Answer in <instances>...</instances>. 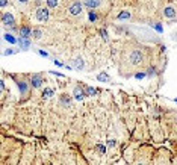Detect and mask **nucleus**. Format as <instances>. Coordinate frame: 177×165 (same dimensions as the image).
I'll use <instances>...</instances> for the list:
<instances>
[{
    "label": "nucleus",
    "instance_id": "19",
    "mask_svg": "<svg viewBox=\"0 0 177 165\" xmlns=\"http://www.w3.org/2000/svg\"><path fill=\"white\" fill-rule=\"evenodd\" d=\"M47 8H56L58 6V0H47Z\"/></svg>",
    "mask_w": 177,
    "mask_h": 165
},
{
    "label": "nucleus",
    "instance_id": "4",
    "mask_svg": "<svg viewBox=\"0 0 177 165\" xmlns=\"http://www.w3.org/2000/svg\"><path fill=\"white\" fill-rule=\"evenodd\" d=\"M106 0H82V3L85 5L86 8L89 9H94V8H101L105 5Z\"/></svg>",
    "mask_w": 177,
    "mask_h": 165
},
{
    "label": "nucleus",
    "instance_id": "15",
    "mask_svg": "<svg viewBox=\"0 0 177 165\" xmlns=\"http://www.w3.org/2000/svg\"><path fill=\"white\" fill-rule=\"evenodd\" d=\"M29 44H30V41L27 40V38H21V41H20V47L23 50H27L29 49Z\"/></svg>",
    "mask_w": 177,
    "mask_h": 165
},
{
    "label": "nucleus",
    "instance_id": "10",
    "mask_svg": "<svg viewBox=\"0 0 177 165\" xmlns=\"http://www.w3.org/2000/svg\"><path fill=\"white\" fill-rule=\"evenodd\" d=\"M17 85H18V88H20L21 95H26V94H27V82H24V80H17Z\"/></svg>",
    "mask_w": 177,
    "mask_h": 165
},
{
    "label": "nucleus",
    "instance_id": "9",
    "mask_svg": "<svg viewBox=\"0 0 177 165\" xmlns=\"http://www.w3.org/2000/svg\"><path fill=\"white\" fill-rule=\"evenodd\" d=\"M30 83L34 88H41L42 85V76L41 74H32L30 76Z\"/></svg>",
    "mask_w": 177,
    "mask_h": 165
},
{
    "label": "nucleus",
    "instance_id": "20",
    "mask_svg": "<svg viewBox=\"0 0 177 165\" xmlns=\"http://www.w3.org/2000/svg\"><path fill=\"white\" fill-rule=\"evenodd\" d=\"M145 76H147V71H139V73H136V74H135V77H136V79H139V80H141V79H144Z\"/></svg>",
    "mask_w": 177,
    "mask_h": 165
},
{
    "label": "nucleus",
    "instance_id": "23",
    "mask_svg": "<svg viewBox=\"0 0 177 165\" xmlns=\"http://www.w3.org/2000/svg\"><path fill=\"white\" fill-rule=\"evenodd\" d=\"M53 95V89H46L44 91V97H52Z\"/></svg>",
    "mask_w": 177,
    "mask_h": 165
},
{
    "label": "nucleus",
    "instance_id": "2",
    "mask_svg": "<svg viewBox=\"0 0 177 165\" xmlns=\"http://www.w3.org/2000/svg\"><path fill=\"white\" fill-rule=\"evenodd\" d=\"M68 12L70 15H80V12H82V2H73L71 5L68 6Z\"/></svg>",
    "mask_w": 177,
    "mask_h": 165
},
{
    "label": "nucleus",
    "instance_id": "13",
    "mask_svg": "<svg viewBox=\"0 0 177 165\" xmlns=\"http://www.w3.org/2000/svg\"><path fill=\"white\" fill-rule=\"evenodd\" d=\"M132 17V14L130 12H127V11H123V12H120V14H118V20H129V18H130Z\"/></svg>",
    "mask_w": 177,
    "mask_h": 165
},
{
    "label": "nucleus",
    "instance_id": "7",
    "mask_svg": "<svg viewBox=\"0 0 177 165\" xmlns=\"http://www.w3.org/2000/svg\"><path fill=\"white\" fill-rule=\"evenodd\" d=\"M14 15L11 14V12H5L3 15H2V23L3 24H6V26H9V28H14Z\"/></svg>",
    "mask_w": 177,
    "mask_h": 165
},
{
    "label": "nucleus",
    "instance_id": "11",
    "mask_svg": "<svg viewBox=\"0 0 177 165\" xmlns=\"http://www.w3.org/2000/svg\"><path fill=\"white\" fill-rule=\"evenodd\" d=\"M20 35H21V38H29V36H30V28L23 26V28L20 29Z\"/></svg>",
    "mask_w": 177,
    "mask_h": 165
},
{
    "label": "nucleus",
    "instance_id": "28",
    "mask_svg": "<svg viewBox=\"0 0 177 165\" xmlns=\"http://www.w3.org/2000/svg\"><path fill=\"white\" fill-rule=\"evenodd\" d=\"M0 2H2V3H0L2 6H6V5H8V0H0Z\"/></svg>",
    "mask_w": 177,
    "mask_h": 165
},
{
    "label": "nucleus",
    "instance_id": "32",
    "mask_svg": "<svg viewBox=\"0 0 177 165\" xmlns=\"http://www.w3.org/2000/svg\"><path fill=\"white\" fill-rule=\"evenodd\" d=\"M176 124H177V115H176Z\"/></svg>",
    "mask_w": 177,
    "mask_h": 165
},
{
    "label": "nucleus",
    "instance_id": "12",
    "mask_svg": "<svg viewBox=\"0 0 177 165\" xmlns=\"http://www.w3.org/2000/svg\"><path fill=\"white\" fill-rule=\"evenodd\" d=\"M61 103L65 105V106H70L71 105V97H70L68 94H62L61 95Z\"/></svg>",
    "mask_w": 177,
    "mask_h": 165
},
{
    "label": "nucleus",
    "instance_id": "6",
    "mask_svg": "<svg viewBox=\"0 0 177 165\" xmlns=\"http://www.w3.org/2000/svg\"><path fill=\"white\" fill-rule=\"evenodd\" d=\"M71 68H74V70H77V71H82L83 68H85V61H83V58H74V59L71 61Z\"/></svg>",
    "mask_w": 177,
    "mask_h": 165
},
{
    "label": "nucleus",
    "instance_id": "14",
    "mask_svg": "<svg viewBox=\"0 0 177 165\" xmlns=\"http://www.w3.org/2000/svg\"><path fill=\"white\" fill-rule=\"evenodd\" d=\"M85 93H86V95H91V97H94L95 94H97L99 91L93 87H85Z\"/></svg>",
    "mask_w": 177,
    "mask_h": 165
},
{
    "label": "nucleus",
    "instance_id": "21",
    "mask_svg": "<svg viewBox=\"0 0 177 165\" xmlns=\"http://www.w3.org/2000/svg\"><path fill=\"white\" fill-rule=\"evenodd\" d=\"M100 34H101V36H103V40H105V41H108V32H106V29H101V30H100Z\"/></svg>",
    "mask_w": 177,
    "mask_h": 165
},
{
    "label": "nucleus",
    "instance_id": "5",
    "mask_svg": "<svg viewBox=\"0 0 177 165\" xmlns=\"http://www.w3.org/2000/svg\"><path fill=\"white\" fill-rule=\"evenodd\" d=\"M85 95H86V93H85L83 88L79 87V85L73 89V97H74V100H77V102H83Z\"/></svg>",
    "mask_w": 177,
    "mask_h": 165
},
{
    "label": "nucleus",
    "instance_id": "31",
    "mask_svg": "<svg viewBox=\"0 0 177 165\" xmlns=\"http://www.w3.org/2000/svg\"><path fill=\"white\" fill-rule=\"evenodd\" d=\"M18 2H21V3H27L29 0H18Z\"/></svg>",
    "mask_w": 177,
    "mask_h": 165
},
{
    "label": "nucleus",
    "instance_id": "27",
    "mask_svg": "<svg viewBox=\"0 0 177 165\" xmlns=\"http://www.w3.org/2000/svg\"><path fill=\"white\" fill-rule=\"evenodd\" d=\"M154 28L158 29V32H162V26H160V24H156V26H154Z\"/></svg>",
    "mask_w": 177,
    "mask_h": 165
},
{
    "label": "nucleus",
    "instance_id": "18",
    "mask_svg": "<svg viewBox=\"0 0 177 165\" xmlns=\"http://www.w3.org/2000/svg\"><path fill=\"white\" fill-rule=\"evenodd\" d=\"M3 38L6 40L8 42H11V44H15V42H17V40H15L12 35H9V34H5V36H3Z\"/></svg>",
    "mask_w": 177,
    "mask_h": 165
},
{
    "label": "nucleus",
    "instance_id": "16",
    "mask_svg": "<svg viewBox=\"0 0 177 165\" xmlns=\"http://www.w3.org/2000/svg\"><path fill=\"white\" fill-rule=\"evenodd\" d=\"M97 80H100V82H109L111 77H109V74H106V73H100L97 76Z\"/></svg>",
    "mask_w": 177,
    "mask_h": 165
},
{
    "label": "nucleus",
    "instance_id": "25",
    "mask_svg": "<svg viewBox=\"0 0 177 165\" xmlns=\"http://www.w3.org/2000/svg\"><path fill=\"white\" fill-rule=\"evenodd\" d=\"M38 53H40V55H41L42 58H49V53L44 52V50H38Z\"/></svg>",
    "mask_w": 177,
    "mask_h": 165
},
{
    "label": "nucleus",
    "instance_id": "3",
    "mask_svg": "<svg viewBox=\"0 0 177 165\" xmlns=\"http://www.w3.org/2000/svg\"><path fill=\"white\" fill-rule=\"evenodd\" d=\"M35 15H36V20L38 21H47L49 20V15H50L49 14V8H38Z\"/></svg>",
    "mask_w": 177,
    "mask_h": 165
},
{
    "label": "nucleus",
    "instance_id": "30",
    "mask_svg": "<svg viewBox=\"0 0 177 165\" xmlns=\"http://www.w3.org/2000/svg\"><path fill=\"white\" fill-rule=\"evenodd\" d=\"M0 87H2V91H3V89H5V82H3V80L0 82Z\"/></svg>",
    "mask_w": 177,
    "mask_h": 165
},
{
    "label": "nucleus",
    "instance_id": "8",
    "mask_svg": "<svg viewBox=\"0 0 177 165\" xmlns=\"http://www.w3.org/2000/svg\"><path fill=\"white\" fill-rule=\"evenodd\" d=\"M164 17L167 18V20H173L176 15H177V12H176V9L173 8V6H165L164 8Z\"/></svg>",
    "mask_w": 177,
    "mask_h": 165
},
{
    "label": "nucleus",
    "instance_id": "17",
    "mask_svg": "<svg viewBox=\"0 0 177 165\" xmlns=\"http://www.w3.org/2000/svg\"><path fill=\"white\" fill-rule=\"evenodd\" d=\"M88 18L91 23H94V21H97L99 20V14H95L94 11H89V14H88Z\"/></svg>",
    "mask_w": 177,
    "mask_h": 165
},
{
    "label": "nucleus",
    "instance_id": "26",
    "mask_svg": "<svg viewBox=\"0 0 177 165\" xmlns=\"http://www.w3.org/2000/svg\"><path fill=\"white\" fill-rule=\"evenodd\" d=\"M97 148H99V153H105V152H106L105 146H97Z\"/></svg>",
    "mask_w": 177,
    "mask_h": 165
},
{
    "label": "nucleus",
    "instance_id": "24",
    "mask_svg": "<svg viewBox=\"0 0 177 165\" xmlns=\"http://www.w3.org/2000/svg\"><path fill=\"white\" fill-rule=\"evenodd\" d=\"M15 50L14 49H8V50H5V56H8V55H14Z\"/></svg>",
    "mask_w": 177,
    "mask_h": 165
},
{
    "label": "nucleus",
    "instance_id": "33",
    "mask_svg": "<svg viewBox=\"0 0 177 165\" xmlns=\"http://www.w3.org/2000/svg\"><path fill=\"white\" fill-rule=\"evenodd\" d=\"M174 102H176V103H177V99H174Z\"/></svg>",
    "mask_w": 177,
    "mask_h": 165
},
{
    "label": "nucleus",
    "instance_id": "29",
    "mask_svg": "<svg viewBox=\"0 0 177 165\" xmlns=\"http://www.w3.org/2000/svg\"><path fill=\"white\" fill-rule=\"evenodd\" d=\"M55 64H56V65H58V67H64V64H62L61 61H55Z\"/></svg>",
    "mask_w": 177,
    "mask_h": 165
},
{
    "label": "nucleus",
    "instance_id": "22",
    "mask_svg": "<svg viewBox=\"0 0 177 165\" xmlns=\"http://www.w3.org/2000/svg\"><path fill=\"white\" fill-rule=\"evenodd\" d=\"M32 35H34L35 38H40V36H41V30L40 29H35L34 32H32Z\"/></svg>",
    "mask_w": 177,
    "mask_h": 165
},
{
    "label": "nucleus",
    "instance_id": "1",
    "mask_svg": "<svg viewBox=\"0 0 177 165\" xmlns=\"http://www.w3.org/2000/svg\"><path fill=\"white\" fill-rule=\"evenodd\" d=\"M126 62L130 67H142L147 62V53L142 49H132L126 53Z\"/></svg>",
    "mask_w": 177,
    "mask_h": 165
}]
</instances>
